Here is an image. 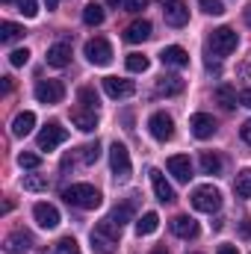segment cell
Wrapping results in <instances>:
<instances>
[{"label":"cell","instance_id":"obj_1","mask_svg":"<svg viewBox=\"0 0 251 254\" xmlns=\"http://www.w3.org/2000/svg\"><path fill=\"white\" fill-rule=\"evenodd\" d=\"M119 240H122V225H116L113 219L98 222L95 231H92V249H95V254H116Z\"/></svg>","mask_w":251,"mask_h":254},{"label":"cell","instance_id":"obj_2","mask_svg":"<svg viewBox=\"0 0 251 254\" xmlns=\"http://www.w3.org/2000/svg\"><path fill=\"white\" fill-rule=\"evenodd\" d=\"M63 198L71 207H77V210H98L101 201H104L101 192L95 190L92 184H71V187L63 190Z\"/></svg>","mask_w":251,"mask_h":254},{"label":"cell","instance_id":"obj_3","mask_svg":"<svg viewBox=\"0 0 251 254\" xmlns=\"http://www.w3.org/2000/svg\"><path fill=\"white\" fill-rule=\"evenodd\" d=\"M189 201H192V207L201 210V213H216V210L222 207V192L216 190L213 184H204V187H195V190H192Z\"/></svg>","mask_w":251,"mask_h":254},{"label":"cell","instance_id":"obj_4","mask_svg":"<svg viewBox=\"0 0 251 254\" xmlns=\"http://www.w3.org/2000/svg\"><path fill=\"white\" fill-rule=\"evenodd\" d=\"M110 166H113V178H116L119 184L130 181L133 163H130V151H127L122 142H113V148H110Z\"/></svg>","mask_w":251,"mask_h":254},{"label":"cell","instance_id":"obj_5","mask_svg":"<svg viewBox=\"0 0 251 254\" xmlns=\"http://www.w3.org/2000/svg\"><path fill=\"white\" fill-rule=\"evenodd\" d=\"M237 45H240V36H237V30H231V27H219V30H213V36H210V48H213L216 57L234 54Z\"/></svg>","mask_w":251,"mask_h":254},{"label":"cell","instance_id":"obj_6","mask_svg":"<svg viewBox=\"0 0 251 254\" xmlns=\"http://www.w3.org/2000/svg\"><path fill=\"white\" fill-rule=\"evenodd\" d=\"M65 139H68V130H65L60 122H48V125L42 127V133L36 136V142H39V151H54L57 145H63Z\"/></svg>","mask_w":251,"mask_h":254},{"label":"cell","instance_id":"obj_7","mask_svg":"<svg viewBox=\"0 0 251 254\" xmlns=\"http://www.w3.org/2000/svg\"><path fill=\"white\" fill-rule=\"evenodd\" d=\"M86 60L92 65H110L113 63V48H110V42L107 39H89L86 42Z\"/></svg>","mask_w":251,"mask_h":254},{"label":"cell","instance_id":"obj_8","mask_svg":"<svg viewBox=\"0 0 251 254\" xmlns=\"http://www.w3.org/2000/svg\"><path fill=\"white\" fill-rule=\"evenodd\" d=\"M65 98V86L60 80H39L36 83V101L39 104H60Z\"/></svg>","mask_w":251,"mask_h":254},{"label":"cell","instance_id":"obj_9","mask_svg":"<svg viewBox=\"0 0 251 254\" xmlns=\"http://www.w3.org/2000/svg\"><path fill=\"white\" fill-rule=\"evenodd\" d=\"M148 130H151V136H154L157 142H169V139L175 136V122H172V116H166V113H154V116L148 119Z\"/></svg>","mask_w":251,"mask_h":254},{"label":"cell","instance_id":"obj_10","mask_svg":"<svg viewBox=\"0 0 251 254\" xmlns=\"http://www.w3.org/2000/svg\"><path fill=\"white\" fill-rule=\"evenodd\" d=\"M163 18L169 27H187L189 24V9L184 0H166L163 3Z\"/></svg>","mask_w":251,"mask_h":254},{"label":"cell","instance_id":"obj_11","mask_svg":"<svg viewBox=\"0 0 251 254\" xmlns=\"http://www.w3.org/2000/svg\"><path fill=\"white\" fill-rule=\"evenodd\" d=\"M33 219H36V225H39V228L54 231V228L60 225V210H57L54 204H48V201H39V204L33 207Z\"/></svg>","mask_w":251,"mask_h":254},{"label":"cell","instance_id":"obj_12","mask_svg":"<svg viewBox=\"0 0 251 254\" xmlns=\"http://www.w3.org/2000/svg\"><path fill=\"white\" fill-rule=\"evenodd\" d=\"M3 249L6 254H24L33 249V237H30V231H12L6 240H3Z\"/></svg>","mask_w":251,"mask_h":254},{"label":"cell","instance_id":"obj_13","mask_svg":"<svg viewBox=\"0 0 251 254\" xmlns=\"http://www.w3.org/2000/svg\"><path fill=\"white\" fill-rule=\"evenodd\" d=\"M189 127H192V136H195V139H210V136L216 133V119L207 116V113H195V116L189 119Z\"/></svg>","mask_w":251,"mask_h":254},{"label":"cell","instance_id":"obj_14","mask_svg":"<svg viewBox=\"0 0 251 254\" xmlns=\"http://www.w3.org/2000/svg\"><path fill=\"white\" fill-rule=\"evenodd\" d=\"M104 92L110 98H130L136 92L133 80H125V77H104Z\"/></svg>","mask_w":251,"mask_h":254},{"label":"cell","instance_id":"obj_15","mask_svg":"<svg viewBox=\"0 0 251 254\" xmlns=\"http://www.w3.org/2000/svg\"><path fill=\"white\" fill-rule=\"evenodd\" d=\"M148 175H151V184H154V192H157V201L172 204V201L178 198V195H175V190H172V184L166 181V175H163L160 169H151Z\"/></svg>","mask_w":251,"mask_h":254},{"label":"cell","instance_id":"obj_16","mask_svg":"<svg viewBox=\"0 0 251 254\" xmlns=\"http://www.w3.org/2000/svg\"><path fill=\"white\" fill-rule=\"evenodd\" d=\"M71 122L77 130H83V133H92L95 127H98V110H89V107H77V110H71Z\"/></svg>","mask_w":251,"mask_h":254},{"label":"cell","instance_id":"obj_17","mask_svg":"<svg viewBox=\"0 0 251 254\" xmlns=\"http://www.w3.org/2000/svg\"><path fill=\"white\" fill-rule=\"evenodd\" d=\"M169 172L175 175V181H181V184H189V178H192V160H189L187 154H175V157H169Z\"/></svg>","mask_w":251,"mask_h":254},{"label":"cell","instance_id":"obj_18","mask_svg":"<svg viewBox=\"0 0 251 254\" xmlns=\"http://www.w3.org/2000/svg\"><path fill=\"white\" fill-rule=\"evenodd\" d=\"M172 234L181 240H195L198 237V222L192 216H175L172 219Z\"/></svg>","mask_w":251,"mask_h":254},{"label":"cell","instance_id":"obj_19","mask_svg":"<svg viewBox=\"0 0 251 254\" xmlns=\"http://www.w3.org/2000/svg\"><path fill=\"white\" fill-rule=\"evenodd\" d=\"M160 60H163V65H172V68H187L189 65V54L181 48V45H169V48H163Z\"/></svg>","mask_w":251,"mask_h":254},{"label":"cell","instance_id":"obj_20","mask_svg":"<svg viewBox=\"0 0 251 254\" xmlns=\"http://www.w3.org/2000/svg\"><path fill=\"white\" fill-rule=\"evenodd\" d=\"M68 63H71V45H68V42H57V45L48 48V65L65 68Z\"/></svg>","mask_w":251,"mask_h":254},{"label":"cell","instance_id":"obj_21","mask_svg":"<svg viewBox=\"0 0 251 254\" xmlns=\"http://www.w3.org/2000/svg\"><path fill=\"white\" fill-rule=\"evenodd\" d=\"M125 39L130 42V45L148 42V39H151V24H148V21H133V24L125 30Z\"/></svg>","mask_w":251,"mask_h":254},{"label":"cell","instance_id":"obj_22","mask_svg":"<svg viewBox=\"0 0 251 254\" xmlns=\"http://www.w3.org/2000/svg\"><path fill=\"white\" fill-rule=\"evenodd\" d=\"M157 92H160V95H166V98H175V95H181V92H184V80H181L178 74H166V77H160V80H157Z\"/></svg>","mask_w":251,"mask_h":254},{"label":"cell","instance_id":"obj_23","mask_svg":"<svg viewBox=\"0 0 251 254\" xmlns=\"http://www.w3.org/2000/svg\"><path fill=\"white\" fill-rule=\"evenodd\" d=\"M33 127H36V113L24 110V113H18L15 122H12V136H27V133H33Z\"/></svg>","mask_w":251,"mask_h":254},{"label":"cell","instance_id":"obj_24","mask_svg":"<svg viewBox=\"0 0 251 254\" xmlns=\"http://www.w3.org/2000/svg\"><path fill=\"white\" fill-rule=\"evenodd\" d=\"M18 39H24V27L21 24H12V21H3L0 24V42L3 45H12Z\"/></svg>","mask_w":251,"mask_h":254},{"label":"cell","instance_id":"obj_25","mask_svg":"<svg viewBox=\"0 0 251 254\" xmlns=\"http://www.w3.org/2000/svg\"><path fill=\"white\" fill-rule=\"evenodd\" d=\"M216 101L222 104V110H234L240 98H237V89H234V86H228V83H222V86L216 89Z\"/></svg>","mask_w":251,"mask_h":254},{"label":"cell","instance_id":"obj_26","mask_svg":"<svg viewBox=\"0 0 251 254\" xmlns=\"http://www.w3.org/2000/svg\"><path fill=\"white\" fill-rule=\"evenodd\" d=\"M160 228V216L157 213H145L142 219H136V234L139 237H148V234H154Z\"/></svg>","mask_w":251,"mask_h":254},{"label":"cell","instance_id":"obj_27","mask_svg":"<svg viewBox=\"0 0 251 254\" xmlns=\"http://www.w3.org/2000/svg\"><path fill=\"white\" fill-rule=\"evenodd\" d=\"M201 172L204 175H219L222 172V157L213 154V151H204L201 154Z\"/></svg>","mask_w":251,"mask_h":254},{"label":"cell","instance_id":"obj_28","mask_svg":"<svg viewBox=\"0 0 251 254\" xmlns=\"http://www.w3.org/2000/svg\"><path fill=\"white\" fill-rule=\"evenodd\" d=\"M83 24H89V27L104 24V6H101V3H89V6L83 9Z\"/></svg>","mask_w":251,"mask_h":254},{"label":"cell","instance_id":"obj_29","mask_svg":"<svg viewBox=\"0 0 251 254\" xmlns=\"http://www.w3.org/2000/svg\"><path fill=\"white\" fill-rule=\"evenodd\" d=\"M133 210H136V204H133V201H125V204H119V207L113 210L110 219H113L116 225H127V222L133 219Z\"/></svg>","mask_w":251,"mask_h":254},{"label":"cell","instance_id":"obj_30","mask_svg":"<svg viewBox=\"0 0 251 254\" xmlns=\"http://www.w3.org/2000/svg\"><path fill=\"white\" fill-rule=\"evenodd\" d=\"M234 192H237L240 198H251V169H246V172L237 175V181H234Z\"/></svg>","mask_w":251,"mask_h":254},{"label":"cell","instance_id":"obj_31","mask_svg":"<svg viewBox=\"0 0 251 254\" xmlns=\"http://www.w3.org/2000/svg\"><path fill=\"white\" fill-rule=\"evenodd\" d=\"M48 187H51L48 175H27V178H24V190L27 192H45Z\"/></svg>","mask_w":251,"mask_h":254},{"label":"cell","instance_id":"obj_32","mask_svg":"<svg viewBox=\"0 0 251 254\" xmlns=\"http://www.w3.org/2000/svg\"><path fill=\"white\" fill-rule=\"evenodd\" d=\"M77 98H80V104H83V107H89V110H98V92H95L92 86H83V89L77 92Z\"/></svg>","mask_w":251,"mask_h":254},{"label":"cell","instance_id":"obj_33","mask_svg":"<svg viewBox=\"0 0 251 254\" xmlns=\"http://www.w3.org/2000/svg\"><path fill=\"white\" fill-rule=\"evenodd\" d=\"M148 57H142V54H130L127 57V71H133V74H142V71H148Z\"/></svg>","mask_w":251,"mask_h":254},{"label":"cell","instance_id":"obj_34","mask_svg":"<svg viewBox=\"0 0 251 254\" xmlns=\"http://www.w3.org/2000/svg\"><path fill=\"white\" fill-rule=\"evenodd\" d=\"M98 157H101V145H98V142H92V145H86V148H80V160H83L86 166H92V163H98Z\"/></svg>","mask_w":251,"mask_h":254},{"label":"cell","instance_id":"obj_35","mask_svg":"<svg viewBox=\"0 0 251 254\" xmlns=\"http://www.w3.org/2000/svg\"><path fill=\"white\" fill-rule=\"evenodd\" d=\"M18 166L21 169H39L42 166V157L33 154V151H24V154H18Z\"/></svg>","mask_w":251,"mask_h":254},{"label":"cell","instance_id":"obj_36","mask_svg":"<svg viewBox=\"0 0 251 254\" xmlns=\"http://www.w3.org/2000/svg\"><path fill=\"white\" fill-rule=\"evenodd\" d=\"M15 6H18V12L24 18H36L39 15V3L36 0H15Z\"/></svg>","mask_w":251,"mask_h":254},{"label":"cell","instance_id":"obj_37","mask_svg":"<svg viewBox=\"0 0 251 254\" xmlns=\"http://www.w3.org/2000/svg\"><path fill=\"white\" fill-rule=\"evenodd\" d=\"M57 254H80L77 240H74V237H63V240L57 243Z\"/></svg>","mask_w":251,"mask_h":254},{"label":"cell","instance_id":"obj_38","mask_svg":"<svg viewBox=\"0 0 251 254\" xmlns=\"http://www.w3.org/2000/svg\"><path fill=\"white\" fill-rule=\"evenodd\" d=\"M9 63L15 65V68L27 65V63H30V51H27V48H18V51H12V54H9Z\"/></svg>","mask_w":251,"mask_h":254},{"label":"cell","instance_id":"obj_39","mask_svg":"<svg viewBox=\"0 0 251 254\" xmlns=\"http://www.w3.org/2000/svg\"><path fill=\"white\" fill-rule=\"evenodd\" d=\"M198 6H201L207 15H222V12H225L222 0H198Z\"/></svg>","mask_w":251,"mask_h":254},{"label":"cell","instance_id":"obj_40","mask_svg":"<svg viewBox=\"0 0 251 254\" xmlns=\"http://www.w3.org/2000/svg\"><path fill=\"white\" fill-rule=\"evenodd\" d=\"M145 6H148V0H125V9H127V12H133V15H136V12H142Z\"/></svg>","mask_w":251,"mask_h":254},{"label":"cell","instance_id":"obj_41","mask_svg":"<svg viewBox=\"0 0 251 254\" xmlns=\"http://www.w3.org/2000/svg\"><path fill=\"white\" fill-rule=\"evenodd\" d=\"M240 104H243V107H249V110H251V86H249V89H243V92H240Z\"/></svg>","mask_w":251,"mask_h":254},{"label":"cell","instance_id":"obj_42","mask_svg":"<svg viewBox=\"0 0 251 254\" xmlns=\"http://www.w3.org/2000/svg\"><path fill=\"white\" fill-rule=\"evenodd\" d=\"M240 133H243V139H246V142L251 145V119L246 122V125H243V130H240Z\"/></svg>","mask_w":251,"mask_h":254},{"label":"cell","instance_id":"obj_43","mask_svg":"<svg viewBox=\"0 0 251 254\" xmlns=\"http://www.w3.org/2000/svg\"><path fill=\"white\" fill-rule=\"evenodd\" d=\"M207 71H216V74H219V71H222L219 60H207Z\"/></svg>","mask_w":251,"mask_h":254},{"label":"cell","instance_id":"obj_44","mask_svg":"<svg viewBox=\"0 0 251 254\" xmlns=\"http://www.w3.org/2000/svg\"><path fill=\"white\" fill-rule=\"evenodd\" d=\"M216 254H240V249H234V246H222Z\"/></svg>","mask_w":251,"mask_h":254},{"label":"cell","instance_id":"obj_45","mask_svg":"<svg viewBox=\"0 0 251 254\" xmlns=\"http://www.w3.org/2000/svg\"><path fill=\"white\" fill-rule=\"evenodd\" d=\"M240 234H243V237H251V222H243V225H240Z\"/></svg>","mask_w":251,"mask_h":254},{"label":"cell","instance_id":"obj_46","mask_svg":"<svg viewBox=\"0 0 251 254\" xmlns=\"http://www.w3.org/2000/svg\"><path fill=\"white\" fill-rule=\"evenodd\" d=\"M243 21H246V24L251 27V3L246 6V9H243Z\"/></svg>","mask_w":251,"mask_h":254},{"label":"cell","instance_id":"obj_47","mask_svg":"<svg viewBox=\"0 0 251 254\" xmlns=\"http://www.w3.org/2000/svg\"><path fill=\"white\" fill-rule=\"evenodd\" d=\"M3 92H12V77H3Z\"/></svg>","mask_w":251,"mask_h":254},{"label":"cell","instance_id":"obj_48","mask_svg":"<svg viewBox=\"0 0 251 254\" xmlns=\"http://www.w3.org/2000/svg\"><path fill=\"white\" fill-rule=\"evenodd\" d=\"M45 3H48V9H57L60 6V0H45Z\"/></svg>","mask_w":251,"mask_h":254},{"label":"cell","instance_id":"obj_49","mask_svg":"<svg viewBox=\"0 0 251 254\" xmlns=\"http://www.w3.org/2000/svg\"><path fill=\"white\" fill-rule=\"evenodd\" d=\"M107 3H110V6H122L125 0H107Z\"/></svg>","mask_w":251,"mask_h":254},{"label":"cell","instance_id":"obj_50","mask_svg":"<svg viewBox=\"0 0 251 254\" xmlns=\"http://www.w3.org/2000/svg\"><path fill=\"white\" fill-rule=\"evenodd\" d=\"M151 254H166V252H163V249H157V252H151Z\"/></svg>","mask_w":251,"mask_h":254},{"label":"cell","instance_id":"obj_51","mask_svg":"<svg viewBox=\"0 0 251 254\" xmlns=\"http://www.w3.org/2000/svg\"><path fill=\"white\" fill-rule=\"evenodd\" d=\"M3 3H15V0H3Z\"/></svg>","mask_w":251,"mask_h":254}]
</instances>
